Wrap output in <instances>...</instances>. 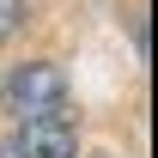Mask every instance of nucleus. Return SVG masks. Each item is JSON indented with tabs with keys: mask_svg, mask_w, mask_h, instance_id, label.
<instances>
[{
	"mask_svg": "<svg viewBox=\"0 0 158 158\" xmlns=\"http://www.w3.org/2000/svg\"><path fill=\"white\" fill-rule=\"evenodd\" d=\"M6 98L24 122H43V116H67V73L55 61H24L19 73L6 79Z\"/></svg>",
	"mask_w": 158,
	"mask_h": 158,
	"instance_id": "nucleus-1",
	"label": "nucleus"
},
{
	"mask_svg": "<svg viewBox=\"0 0 158 158\" xmlns=\"http://www.w3.org/2000/svg\"><path fill=\"white\" fill-rule=\"evenodd\" d=\"M73 152H79V140L67 116H43L19 128V158H73Z\"/></svg>",
	"mask_w": 158,
	"mask_h": 158,
	"instance_id": "nucleus-2",
	"label": "nucleus"
},
{
	"mask_svg": "<svg viewBox=\"0 0 158 158\" xmlns=\"http://www.w3.org/2000/svg\"><path fill=\"white\" fill-rule=\"evenodd\" d=\"M24 12H31L24 0H0V43H6V37H19V24H24Z\"/></svg>",
	"mask_w": 158,
	"mask_h": 158,
	"instance_id": "nucleus-3",
	"label": "nucleus"
},
{
	"mask_svg": "<svg viewBox=\"0 0 158 158\" xmlns=\"http://www.w3.org/2000/svg\"><path fill=\"white\" fill-rule=\"evenodd\" d=\"M0 158H6V146H0Z\"/></svg>",
	"mask_w": 158,
	"mask_h": 158,
	"instance_id": "nucleus-4",
	"label": "nucleus"
}]
</instances>
